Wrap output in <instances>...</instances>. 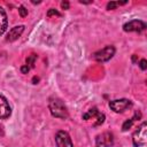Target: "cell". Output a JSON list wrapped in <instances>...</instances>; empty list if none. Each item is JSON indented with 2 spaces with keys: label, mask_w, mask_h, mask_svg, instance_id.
<instances>
[{
  "label": "cell",
  "mask_w": 147,
  "mask_h": 147,
  "mask_svg": "<svg viewBox=\"0 0 147 147\" xmlns=\"http://www.w3.org/2000/svg\"><path fill=\"white\" fill-rule=\"evenodd\" d=\"M139 67H140L141 70H146V68H147V61L145 59H141L140 62H139Z\"/></svg>",
  "instance_id": "16"
},
{
  "label": "cell",
  "mask_w": 147,
  "mask_h": 147,
  "mask_svg": "<svg viewBox=\"0 0 147 147\" xmlns=\"http://www.w3.org/2000/svg\"><path fill=\"white\" fill-rule=\"evenodd\" d=\"M125 32H142L146 30V23L140 20H132L123 25Z\"/></svg>",
  "instance_id": "6"
},
{
  "label": "cell",
  "mask_w": 147,
  "mask_h": 147,
  "mask_svg": "<svg viewBox=\"0 0 147 147\" xmlns=\"http://www.w3.org/2000/svg\"><path fill=\"white\" fill-rule=\"evenodd\" d=\"M48 108L53 117L61 118V119H67L69 117V113L64 102L59 98H55V96L51 98L48 102Z\"/></svg>",
  "instance_id": "1"
},
{
  "label": "cell",
  "mask_w": 147,
  "mask_h": 147,
  "mask_svg": "<svg viewBox=\"0 0 147 147\" xmlns=\"http://www.w3.org/2000/svg\"><path fill=\"white\" fill-rule=\"evenodd\" d=\"M11 114L10 106L3 95H0V119L8 118Z\"/></svg>",
  "instance_id": "9"
},
{
  "label": "cell",
  "mask_w": 147,
  "mask_h": 147,
  "mask_svg": "<svg viewBox=\"0 0 147 147\" xmlns=\"http://www.w3.org/2000/svg\"><path fill=\"white\" fill-rule=\"evenodd\" d=\"M24 31V25H16L14 28H11L9 30V32L7 33V37H6V40L7 41H15L16 39H18L21 37V34L23 33Z\"/></svg>",
  "instance_id": "10"
},
{
  "label": "cell",
  "mask_w": 147,
  "mask_h": 147,
  "mask_svg": "<svg viewBox=\"0 0 147 147\" xmlns=\"http://www.w3.org/2000/svg\"><path fill=\"white\" fill-rule=\"evenodd\" d=\"M55 144L56 147H74L71 138L67 131H57L55 134Z\"/></svg>",
  "instance_id": "7"
},
{
  "label": "cell",
  "mask_w": 147,
  "mask_h": 147,
  "mask_svg": "<svg viewBox=\"0 0 147 147\" xmlns=\"http://www.w3.org/2000/svg\"><path fill=\"white\" fill-rule=\"evenodd\" d=\"M132 142L134 147H147V123L142 122L133 132Z\"/></svg>",
  "instance_id": "2"
},
{
  "label": "cell",
  "mask_w": 147,
  "mask_h": 147,
  "mask_svg": "<svg viewBox=\"0 0 147 147\" xmlns=\"http://www.w3.org/2000/svg\"><path fill=\"white\" fill-rule=\"evenodd\" d=\"M18 13H20V15H21L22 17H25V16L28 15V9H25L24 6H20V7H18Z\"/></svg>",
  "instance_id": "15"
},
{
  "label": "cell",
  "mask_w": 147,
  "mask_h": 147,
  "mask_svg": "<svg viewBox=\"0 0 147 147\" xmlns=\"http://www.w3.org/2000/svg\"><path fill=\"white\" fill-rule=\"evenodd\" d=\"M114 145V134L111 132H103L98 134L95 138V147H113Z\"/></svg>",
  "instance_id": "5"
},
{
  "label": "cell",
  "mask_w": 147,
  "mask_h": 147,
  "mask_svg": "<svg viewBox=\"0 0 147 147\" xmlns=\"http://www.w3.org/2000/svg\"><path fill=\"white\" fill-rule=\"evenodd\" d=\"M115 47L113 45H107L106 47L96 51L95 53H93V59L96 61V62H107L109 61L114 55H115Z\"/></svg>",
  "instance_id": "3"
},
{
  "label": "cell",
  "mask_w": 147,
  "mask_h": 147,
  "mask_svg": "<svg viewBox=\"0 0 147 147\" xmlns=\"http://www.w3.org/2000/svg\"><path fill=\"white\" fill-rule=\"evenodd\" d=\"M61 7L63 9H69V2L68 1H62L61 2Z\"/></svg>",
  "instance_id": "19"
},
{
  "label": "cell",
  "mask_w": 147,
  "mask_h": 147,
  "mask_svg": "<svg viewBox=\"0 0 147 147\" xmlns=\"http://www.w3.org/2000/svg\"><path fill=\"white\" fill-rule=\"evenodd\" d=\"M29 70H30V68L25 64V65H23V67H21V71H22V74H28L29 72Z\"/></svg>",
  "instance_id": "18"
},
{
  "label": "cell",
  "mask_w": 147,
  "mask_h": 147,
  "mask_svg": "<svg viewBox=\"0 0 147 147\" xmlns=\"http://www.w3.org/2000/svg\"><path fill=\"white\" fill-rule=\"evenodd\" d=\"M52 15H56V16H60L61 14L56 10V9H54V8H52V9H49L48 10V13H47V16H52Z\"/></svg>",
  "instance_id": "17"
},
{
  "label": "cell",
  "mask_w": 147,
  "mask_h": 147,
  "mask_svg": "<svg viewBox=\"0 0 147 147\" xmlns=\"http://www.w3.org/2000/svg\"><path fill=\"white\" fill-rule=\"evenodd\" d=\"M37 59V55H34V54H32V55H30L28 59H26V65L29 67V68H32L33 65H34V60Z\"/></svg>",
  "instance_id": "14"
},
{
  "label": "cell",
  "mask_w": 147,
  "mask_h": 147,
  "mask_svg": "<svg viewBox=\"0 0 147 147\" xmlns=\"http://www.w3.org/2000/svg\"><path fill=\"white\" fill-rule=\"evenodd\" d=\"M125 3H127V2H126V1H124V2H119V1H111V2H108V5H107V9H115L117 6L125 5Z\"/></svg>",
  "instance_id": "13"
},
{
  "label": "cell",
  "mask_w": 147,
  "mask_h": 147,
  "mask_svg": "<svg viewBox=\"0 0 147 147\" xmlns=\"http://www.w3.org/2000/svg\"><path fill=\"white\" fill-rule=\"evenodd\" d=\"M7 26H8L7 14H6L5 9L2 7H0V36H2L5 33V31L7 30Z\"/></svg>",
  "instance_id": "11"
},
{
  "label": "cell",
  "mask_w": 147,
  "mask_h": 147,
  "mask_svg": "<svg viewBox=\"0 0 147 147\" xmlns=\"http://www.w3.org/2000/svg\"><path fill=\"white\" fill-rule=\"evenodd\" d=\"M139 117H141V114L138 111V113H136V114H134V116H133L132 118L127 119V121H126V122L123 124V126H122V130H123V131H127V130H129V129L132 126V124H133V123L137 121V118H139Z\"/></svg>",
  "instance_id": "12"
},
{
  "label": "cell",
  "mask_w": 147,
  "mask_h": 147,
  "mask_svg": "<svg viewBox=\"0 0 147 147\" xmlns=\"http://www.w3.org/2000/svg\"><path fill=\"white\" fill-rule=\"evenodd\" d=\"M132 106V101L129 99H116L109 101V108L115 113H123Z\"/></svg>",
  "instance_id": "4"
},
{
  "label": "cell",
  "mask_w": 147,
  "mask_h": 147,
  "mask_svg": "<svg viewBox=\"0 0 147 147\" xmlns=\"http://www.w3.org/2000/svg\"><path fill=\"white\" fill-rule=\"evenodd\" d=\"M83 119H85V121L95 119L94 126H98V125H101V124L105 122V115H103L102 113H100L96 108H92V109L87 110V111L83 115Z\"/></svg>",
  "instance_id": "8"
}]
</instances>
